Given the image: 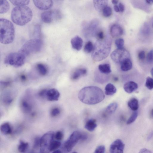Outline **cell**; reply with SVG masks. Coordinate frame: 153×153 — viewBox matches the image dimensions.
Here are the masks:
<instances>
[{
    "instance_id": "6da1fadb",
    "label": "cell",
    "mask_w": 153,
    "mask_h": 153,
    "mask_svg": "<svg viewBox=\"0 0 153 153\" xmlns=\"http://www.w3.org/2000/svg\"><path fill=\"white\" fill-rule=\"evenodd\" d=\"M78 98L82 102L88 105H94L102 101L105 96L102 90L98 87H85L79 92Z\"/></svg>"
},
{
    "instance_id": "7a4b0ae2",
    "label": "cell",
    "mask_w": 153,
    "mask_h": 153,
    "mask_svg": "<svg viewBox=\"0 0 153 153\" xmlns=\"http://www.w3.org/2000/svg\"><path fill=\"white\" fill-rule=\"evenodd\" d=\"M111 45V40L109 37L97 39L94 46L91 54L92 59L98 62L107 58L110 52Z\"/></svg>"
},
{
    "instance_id": "3957f363",
    "label": "cell",
    "mask_w": 153,
    "mask_h": 153,
    "mask_svg": "<svg viewBox=\"0 0 153 153\" xmlns=\"http://www.w3.org/2000/svg\"><path fill=\"white\" fill-rule=\"evenodd\" d=\"M11 17L14 23L23 26L30 21L33 17V13L31 9L28 6H17L12 10Z\"/></svg>"
},
{
    "instance_id": "277c9868",
    "label": "cell",
    "mask_w": 153,
    "mask_h": 153,
    "mask_svg": "<svg viewBox=\"0 0 153 153\" xmlns=\"http://www.w3.org/2000/svg\"><path fill=\"white\" fill-rule=\"evenodd\" d=\"M15 37V28L12 23L7 19H0V41L3 44L12 43Z\"/></svg>"
},
{
    "instance_id": "5b68a950",
    "label": "cell",
    "mask_w": 153,
    "mask_h": 153,
    "mask_svg": "<svg viewBox=\"0 0 153 153\" xmlns=\"http://www.w3.org/2000/svg\"><path fill=\"white\" fill-rule=\"evenodd\" d=\"M42 45V42L41 39L37 38L32 39L26 42L19 51L27 56L31 54L39 52Z\"/></svg>"
},
{
    "instance_id": "8992f818",
    "label": "cell",
    "mask_w": 153,
    "mask_h": 153,
    "mask_svg": "<svg viewBox=\"0 0 153 153\" xmlns=\"http://www.w3.org/2000/svg\"><path fill=\"white\" fill-rule=\"evenodd\" d=\"M26 56L19 51L8 54L5 57L4 63L16 67L22 66L25 62Z\"/></svg>"
},
{
    "instance_id": "52a82bcc",
    "label": "cell",
    "mask_w": 153,
    "mask_h": 153,
    "mask_svg": "<svg viewBox=\"0 0 153 153\" xmlns=\"http://www.w3.org/2000/svg\"><path fill=\"white\" fill-rule=\"evenodd\" d=\"M112 59L117 63H121L125 60L130 59L129 52L124 48H117L113 51L111 54Z\"/></svg>"
},
{
    "instance_id": "ba28073f",
    "label": "cell",
    "mask_w": 153,
    "mask_h": 153,
    "mask_svg": "<svg viewBox=\"0 0 153 153\" xmlns=\"http://www.w3.org/2000/svg\"><path fill=\"white\" fill-rule=\"evenodd\" d=\"M82 134L79 131H74L68 139L65 141L64 147L68 152H70L73 148L81 139Z\"/></svg>"
},
{
    "instance_id": "9c48e42d",
    "label": "cell",
    "mask_w": 153,
    "mask_h": 153,
    "mask_svg": "<svg viewBox=\"0 0 153 153\" xmlns=\"http://www.w3.org/2000/svg\"><path fill=\"white\" fill-rule=\"evenodd\" d=\"M54 132L52 131H48L40 139V153H45L46 150L48 149L51 142L53 140L54 137Z\"/></svg>"
},
{
    "instance_id": "30bf717a",
    "label": "cell",
    "mask_w": 153,
    "mask_h": 153,
    "mask_svg": "<svg viewBox=\"0 0 153 153\" xmlns=\"http://www.w3.org/2000/svg\"><path fill=\"white\" fill-rule=\"evenodd\" d=\"M125 144L120 139H117L111 145L110 153H123Z\"/></svg>"
},
{
    "instance_id": "8fae6325",
    "label": "cell",
    "mask_w": 153,
    "mask_h": 153,
    "mask_svg": "<svg viewBox=\"0 0 153 153\" xmlns=\"http://www.w3.org/2000/svg\"><path fill=\"white\" fill-rule=\"evenodd\" d=\"M34 5L39 9L46 10L50 9L53 5L52 0H33Z\"/></svg>"
},
{
    "instance_id": "7c38bea8",
    "label": "cell",
    "mask_w": 153,
    "mask_h": 153,
    "mask_svg": "<svg viewBox=\"0 0 153 153\" xmlns=\"http://www.w3.org/2000/svg\"><path fill=\"white\" fill-rule=\"evenodd\" d=\"M60 96V93L56 89L52 88L48 90L45 97L50 101H57Z\"/></svg>"
},
{
    "instance_id": "4fadbf2b",
    "label": "cell",
    "mask_w": 153,
    "mask_h": 153,
    "mask_svg": "<svg viewBox=\"0 0 153 153\" xmlns=\"http://www.w3.org/2000/svg\"><path fill=\"white\" fill-rule=\"evenodd\" d=\"M123 33L122 27L119 25L114 24L112 25L110 29V33L111 36L113 37L122 35Z\"/></svg>"
},
{
    "instance_id": "5bb4252c",
    "label": "cell",
    "mask_w": 153,
    "mask_h": 153,
    "mask_svg": "<svg viewBox=\"0 0 153 153\" xmlns=\"http://www.w3.org/2000/svg\"><path fill=\"white\" fill-rule=\"evenodd\" d=\"M72 47L77 51L80 50L83 45V41L82 38L78 36H76L71 40Z\"/></svg>"
},
{
    "instance_id": "9a60e30c",
    "label": "cell",
    "mask_w": 153,
    "mask_h": 153,
    "mask_svg": "<svg viewBox=\"0 0 153 153\" xmlns=\"http://www.w3.org/2000/svg\"><path fill=\"white\" fill-rule=\"evenodd\" d=\"M137 84L132 81H129L126 82L123 86L124 90L128 93L133 92L137 90Z\"/></svg>"
},
{
    "instance_id": "2e32d148",
    "label": "cell",
    "mask_w": 153,
    "mask_h": 153,
    "mask_svg": "<svg viewBox=\"0 0 153 153\" xmlns=\"http://www.w3.org/2000/svg\"><path fill=\"white\" fill-rule=\"evenodd\" d=\"M108 1L107 0H94L93 4L95 9L98 12L102 11L103 9L108 6Z\"/></svg>"
},
{
    "instance_id": "e0dca14e",
    "label": "cell",
    "mask_w": 153,
    "mask_h": 153,
    "mask_svg": "<svg viewBox=\"0 0 153 153\" xmlns=\"http://www.w3.org/2000/svg\"><path fill=\"white\" fill-rule=\"evenodd\" d=\"M54 12L49 10L43 12L41 14L42 21L46 23H50L52 21Z\"/></svg>"
},
{
    "instance_id": "ac0fdd59",
    "label": "cell",
    "mask_w": 153,
    "mask_h": 153,
    "mask_svg": "<svg viewBox=\"0 0 153 153\" xmlns=\"http://www.w3.org/2000/svg\"><path fill=\"white\" fill-rule=\"evenodd\" d=\"M87 70L85 68L78 69L75 71L71 76V79L73 80H76L86 74Z\"/></svg>"
},
{
    "instance_id": "d6986e66",
    "label": "cell",
    "mask_w": 153,
    "mask_h": 153,
    "mask_svg": "<svg viewBox=\"0 0 153 153\" xmlns=\"http://www.w3.org/2000/svg\"><path fill=\"white\" fill-rule=\"evenodd\" d=\"M98 68L100 72L105 74H108L111 71L110 65L108 64H100L99 65Z\"/></svg>"
},
{
    "instance_id": "ffe728a7",
    "label": "cell",
    "mask_w": 153,
    "mask_h": 153,
    "mask_svg": "<svg viewBox=\"0 0 153 153\" xmlns=\"http://www.w3.org/2000/svg\"><path fill=\"white\" fill-rule=\"evenodd\" d=\"M117 89L112 84L109 83L105 86V93L106 95L111 96L116 93Z\"/></svg>"
},
{
    "instance_id": "44dd1931",
    "label": "cell",
    "mask_w": 153,
    "mask_h": 153,
    "mask_svg": "<svg viewBox=\"0 0 153 153\" xmlns=\"http://www.w3.org/2000/svg\"><path fill=\"white\" fill-rule=\"evenodd\" d=\"M1 132L4 135L11 134L12 129L11 126L8 123H5L2 124L0 127Z\"/></svg>"
},
{
    "instance_id": "7402d4cb",
    "label": "cell",
    "mask_w": 153,
    "mask_h": 153,
    "mask_svg": "<svg viewBox=\"0 0 153 153\" xmlns=\"http://www.w3.org/2000/svg\"><path fill=\"white\" fill-rule=\"evenodd\" d=\"M97 126L96 120L94 119H91L88 120L85 125V128L88 131H93Z\"/></svg>"
},
{
    "instance_id": "603a6c76",
    "label": "cell",
    "mask_w": 153,
    "mask_h": 153,
    "mask_svg": "<svg viewBox=\"0 0 153 153\" xmlns=\"http://www.w3.org/2000/svg\"><path fill=\"white\" fill-rule=\"evenodd\" d=\"M132 63L130 59H126L121 63V69L124 71H128L132 68Z\"/></svg>"
},
{
    "instance_id": "cb8c5ba5",
    "label": "cell",
    "mask_w": 153,
    "mask_h": 153,
    "mask_svg": "<svg viewBox=\"0 0 153 153\" xmlns=\"http://www.w3.org/2000/svg\"><path fill=\"white\" fill-rule=\"evenodd\" d=\"M128 105L131 110L134 111H136L139 108L138 100L135 98L130 99L128 102Z\"/></svg>"
},
{
    "instance_id": "d4e9b609",
    "label": "cell",
    "mask_w": 153,
    "mask_h": 153,
    "mask_svg": "<svg viewBox=\"0 0 153 153\" xmlns=\"http://www.w3.org/2000/svg\"><path fill=\"white\" fill-rule=\"evenodd\" d=\"M10 8L8 2L6 0H0V13H4L7 12Z\"/></svg>"
},
{
    "instance_id": "484cf974",
    "label": "cell",
    "mask_w": 153,
    "mask_h": 153,
    "mask_svg": "<svg viewBox=\"0 0 153 153\" xmlns=\"http://www.w3.org/2000/svg\"><path fill=\"white\" fill-rule=\"evenodd\" d=\"M29 144L28 143L20 140L18 147V149L19 152L24 153L27 150Z\"/></svg>"
},
{
    "instance_id": "4316f807",
    "label": "cell",
    "mask_w": 153,
    "mask_h": 153,
    "mask_svg": "<svg viewBox=\"0 0 153 153\" xmlns=\"http://www.w3.org/2000/svg\"><path fill=\"white\" fill-rule=\"evenodd\" d=\"M118 106L116 102L112 103L109 104L106 108L105 111L109 114L113 113L117 109Z\"/></svg>"
},
{
    "instance_id": "83f0119b",
    "label": "cell",
    "mask_w": 153,
    "mask_h": 153,
    "mask_svg": "<svg viewBox=\"0 0 153 153\" xmlns=\"http://www.w3.org/2000/svg\"><path fill=\"white\" fill-rule=\"evenodd\" d=\"M61 144L60 141L53 140L50 143L48 150L50 152L55 151L60 146Z\"/></svg>"
},
{
    "instance_id": "f1b7e54d",
    "label": "cell",
    "mask_w": 153,
    "mask_h": 153,
    "mask_svg": "<svg viewBox=\"0 0 153 153\" xmlns=\"http://www.w3.org/2000/svg\"><path fill=\"white\" fill-rule=\"evenodd\" d=\"M37 68L39 73L42 75H45L47 73V68L46 66L43 64H37Z\"/></svg>"
},
{
    "instance_id": "f546056e",
    "label": "cell",
    "mask_w": 153,
    "mask_h": 153,
    "mask_svg": "<svg viewBox=\"0 0 153 153\" xmlns=\"http://www.w3.org/2000/svg\"><path fill=\"white\" fill-rule=\"evenodd\" d=\"M21 107L23 111L25 113H28L31 110V107L30 105L25 100H23L22 101Z\"/></svg>"
},
{
    "instance_id": "4dcf8cb0",
    "label": "cell",
    "mask_w": 153,
    "mask_h": 153,
    "mask_svg": "<svg viewBox=\"0 0 153 153\" xmlns=\"http://www.w3.org/2000/svg\"><path fill=\"white\" fill-rule=\"evenodd\" d=\"M10 2L14 5L17 6H25L28 4L29 0H10Z\"/></svg>"
},
{
    "instance_id": "1f68e13d",
    "label": "cell",
    "mask_w": 153,
    "mask_h": 153,
    "mask_svg": "<svg viewBox=\"0 0 153 153\" xmlns=\"http://www.w3.org/2000/svg\"><path fill=\"white\" fill-rule=\"evenodd\" d=\"M94 46L93 44L91 41H88L87 42L84 48V50L85 52L87 53H89L92 51L93 49Z\"/></svg>"
},
{
    "instance_id": "d6a6232c",
    "label": "cell",
    "mask_w": 153,
    "mask_h": 153,
    "mask_svg": "<svg viewBox=\"0 0 153 153\" xmlns=\"http://www.w3.org/2000/svg\"><path fill=\"white\" fill-rule=\"evenodd\" d=\"M145 86L149 89L151 90L153 89V79L149 76L147 77L146 78Z\"/></svg>"
},
{
    "instance_id": "836d02e7",
    "label": "cell",
    "mask_w": 153,
    "mask_h": 153,
    "mask_svg": "<svg viewBox=\"0 0 153 153\" xmlns=\"http://www.w3.org/2000/svg\"><path fill=\"white\" fill-rule=\"evenodd\" d=\"M102 12L103 15L104 16L108 17L111 15L112 10L110 7L107 6L103 9Z\"/></svg>"
},
{
    "instance_id": "e575fe53",
    "label": "cell",
    "mask_w": 153,
    "mask_h": 153,
    "mask_svg": "<svg viewBox=\"0 0 153 153\" xmlns=\"http://www.w3.org/2000/svg\"><path fill=\"white\" fill-rule=\"evenodd\" d=\"M137 116V112L136 111H134L127 120V124L129 125L133 123L136 120Z\"/></svg>"
},
{
    "instance_id": "d590c367",
    "label": "cell",
    "mask_w": 153,
    "mask_h": 153,
    "mask_svg": "<svg viewBox=\"0 0 153 153\" xmlns=\"http://www.w3.org/2000/svg\"><path fill=\"white\" fill-rule=\"evenodd\" d=\"M124 43V41L122 38H119L116 40L115 44L117 47V48H123Z\"/></svg>"
},
{
    "instance_id": "8d00e7d4",
    "label": "cell",
    "mask_w": 153,
    "mask_h": 153,
    "mask_svg": "<svg viewBox=\"0 0 153 153\" xmlns=\"http://www.w3.org/2000/svg\"><path fill=\"white\" fill-rule=\"evenodd\" d=\"M147 60L149 63L153 62V49L150 50L148 53L147 56Z\"/></svg>"
},
{
    "instance_id": "74e56055",
    "label": "cell",
    "mask_w": 153,
    "mask_h": 153,
    "mask_svg": "<svg viewBox=\"0 0 153 153\" xmlns=\"http://www.w3.org/2000/svg\"><path fill=\"white\" fill-rule=\"evenodd\" d=\"M60 113V110L58 108H53L51 112V115L53 117H55L58 115Z\"/></svg>"
},
{
    "instance_id": "f35d334b",
    "label": "cell",
    "mask_w": 153,
    "mask_h": 153,
    "mask_svg": "<svg viewBox=\"0 0 153 153\" xmlns=\"http://www.w3.org/2000/svg\"><path fill=\"white\" fill-rule=\"evenodd\" d=\"M105 151V146L103 145H100L97 148L94 153H104Z\"/></svg>"
},
{
    "instance_id": "ab89813d",
    "label": "cell",
    "mask_w": 153,
    "mask_h": 153,
    "mask_svg": "<svg viewBox=\"0 0 153 153\" xmlns=\"http://www.w3.org/2000/svg\"><path fill=\"white\" fill-rule=\"evenodd\" d=\"M54 137L56 140L59 141L62 139L63 134L62 131H58L54 134Z\"/></svg>"
},
{
    "instance_id": "60d3db41",
    "label": "cell",
    "mask_w": 153,
    "mask_h": 153,
    "mask_svg": "<svg viewBox=\"0 0 153 153\" xmlns=\"http://www.w3.org/2000/svg\"><path fill=\"white\" fill-rule=\"evenodd\" d=\"M40 139L39 137H36L35 138L34 140L33 147L35 148H37L40 146Z\"/></svg>"
},
{
    "instance_id": "b9f144b4",
    "label": "cell",
    "mask_w": 153,
    "mask_h": 153,
    "mask_svg": "<svg viewBox=\"0 0 153 153\" xmlns=\"http://www.w3.org/2000/svg\"><path fill=\"white\" fill-rule=\"evenodd\" d=\"M96 34L97 39H102L105 38L103 33L102 31L97 32Z\"/></svg>"
},
{
    "instance_id": "7bdbcfd3",
    "label": "cell",
    "mask_w": 153,
    "mask_h": 153,
    "mask_svg": "<svg viewBox=\"0 0 153 153\" xmlns=\"http://www.w3.org/2000/svg\"><path fill=\"white\" fill-rule=\"evenodd\" d=\"M145 57V52L143 51H140L138 54V57L140 60H143Z\"/></svg>"
},
{
    "instance_id": "ee69618b",
    "label": "cell",
    "mask_w": 153,
    "mask_h": 153,
    "mask_svg": "<svg viewBox=\"0 0 153 153\" xmlns=\"http://www.w3.org/2000/svg\"><path fill=\"white\" fill-rule=\"evenodd\" d=\"M47 90L44 89L41 90L39 93V95L41 97H45Z\"/></svg>"
},
{
    "instance_id": "f6af8a7d",
    "label": "cell",
    "mask_w": 153,
    "mask_h": 153,
    "mask_svg": "<svg viewBox=\"0 0 153 153\" xmlns=\"http://www.w3.org/2000/svg\"><path fill=\"white\" fill-rule=\"evenodd\" d=\"M118 6L120 10V12H123L125 9V7L124 5L122 3L120 2L119 3Z\"/></svg>"
},
{
    "instance_id": "bcb514c9",
    "label": "cell",
    "mask_w": 153,
    "mask_h": 153,
    "mask_svg": "<svg viewBox=\"0 0 153 153\" xmlns=\"http://www.w3.org/2000/svg\"><path fill=\"white\" fill-rule=\"evenodd\" d=\"M139 153H152V152L146 148H143L141 149L139 151Z\"/></svg>"
},
{
    "instance_id": "7dc6e473",
    "label": "cell",
    "mask_w": 153,
    "mask_h": 153,
    "mask_svg": "<svg viewBox=\"0 0 153 153\" xmlns=\"http://www.w3.org/2000/svg\"><path fill=\"white\" fill-rule=\"evenodd\" d=\"M114 11L116 12H120L118 6L117 5H115L114 6Z\"/></svg>"
},
{
    "instance_id": "c3c4849f",
    "label": "cell",
    "mask_w": 153,
    "mask_h": 153,
    "mask_svg": "<svg viewBox=\"0 0 153 153\" xmlns=\"http://www.w3.org/2000/svg\"><path fill=\"white\" fill-rule=\"evenodd\" d=\"M87 138V136L85 134H82L81 139L82 140H85Z\"/></svg>"
},
{
    "instance_id": "681fc988",
    "label": "cell",
    "mask_w": 153,
    "mask_h": 153,
    "mask_svg": "<svg viewBox=\"0 0 153 153\" xmlns=\"http://www.w3.org/2000/svg\"><path fill=\"white\" fill-rule=\"evenodd\" d=\"M146 2L147 3L149 4H153V0H146Z\"/></svg>"
},
{
    "instance_id": "f907efd6",
    "label": "cell",
    "mask_w": 153,
    "mask_h": 153,
    "mask_svg": "<svg viewBox=\"0 0 153 153\" xmlns=\"http://www.w3.org/2000/svg\"><path fill=\"white\" fill-rule=\"evenodd\" d=\"M153 135V132H152L149 135V136L148 137V138H147L148 140H150L151 138L152 137Z\"/></svg>"
},
{
    "instance_id": "816d5d0a",
    "label": "cell",
    "mask_w": 153,
    "mask_h": 153,
    "mask_svg": "<svg viewBox=\"0 0 153 153\" xmlns=\"http://www.w3.org/2000/svg\"><path fill=\"white\" fill-rule=\"evenodd\" d=\"M112 3L115 5H116L119 2L118 0H112L111 1Z\"/></svg>"
},
{
    "instance_id": "f5cc1de1",
    "label": "cell",
    "mask_w": 153,
    "mask_h": 153,
    "mask_svg": "<svg viewBox=\"0 0 153 153\" xmlns=\"http://www.w3.org/2000/svg\"><path fill=\"white\" fill-rule=\"evenodd\" d=\"M52 153H61V151L59 150L54 151Z\"/></svg>"
},
{
    "instance_id": "db71d44e",
    "label": "cell",
    "mask_w": 153,
    "mask_h": 153,
    "mask_svg": "<svg viewBox=\"0 0 153 153\" xmlns=\"http://www.w3.org/2000/svg\"><path fill=\"white\" fill-rule=\"evenodd\" d=\"M21 78L22 80H25L26 79L25 76L24 75L21 76Z\"/></svg>"
},
{
    "instance_id": "11a10c76",
    "label": "cell",
    "mask_w": 153,
    "mask_h": 153,
    "mask_svg": "<svg viewBox=\"0 0 153 153\" xmlns=\"http://www.w3.org/2000/svg\"><path fill=\"white\" fill-rule=\"evenodd\" d=\"M151 73L152 75V77H153V67L152 68L151 71Z\"/></svg>"
},
{
    "instance_id": "9f6ffc18",
    "label": "cell",
    "mask_w": 153,
    "mask_h": 153,
    "mask_svg": "<svg viewBox=\"0 0 153 153\" xmlns=\"http://www.w3.org/2000/svg\"><path fill=\"white\" fill-rule=\"evenodd\" d=\"M151 117H153V109L151 111Z\"/></svg>"
},
{
    "instance_id": "6f0895ef",
    "label": "cell",
    "mask_w": 153,
    "mask_h": 153,
    "mask_svg": "<svg viewBox=\"0 0 153 153\" xmlns=\"http://www.w3.org/2000/svg\"><path fill=\"white\" fill-rule=\"evenodd\" d=\"M114 80L115 81H117L118 80V78L117 77H115L114 78Z\"/></svg>"
},
{
    "instance_id": "680465c9",
    "label": "cell",
    "mask_w": 153,
    "mask_h": 153,
    "mask_svg": "<svg viewBox=\"0 0 153 153\" xmlns=\"http://www.w3.org/2000/svg\"><path fill=\"white\" fill-rule=\"evenodd\" d=\"M72 153H77L76 152H73Z\"/></svg>"
},
{
    "instance_id": "91938a15",
    "label": "cell",
    "mask_w": 153,
    "mask_h": 153,
    "mask_svg": "<svg viewBox=\"0 0 153 153\" xmlns=\"http://www.w3.org/2000/svg\"></svg>"
}]
</instances>
